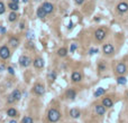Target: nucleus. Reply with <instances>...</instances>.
<instances>
[{
  "label": "nucleus",
  "mask_w": 128,
  "mask_h": 123,
  "mask_svg": "<svg viewBox=\"0 0 128 123\" xmlns=\"http://www.w3.org/2000/svg\"><path fill=\"white\" fill-rule=\"evenodd\" d=\"M15 102H16V100L12 97V95H11V94L8 95V97H7V103H8V104H14Z\"/></svg>",
  "instance_id": "27"
},
{
  "label": "nucleus",
  "mask_w": 128,
  "mask_h": 123,
  "mask_svg": "<svg viewBox=\"0 0 128 123\" xmlns=\"http://www.w3.org/2000/svg\"><path fill=\"white\" fill-rule=\"evenodd\" d=\"M17 17H18L17 14H16L15 11H12V12H10V14H9V17H8V20L12 22V21H15V20L17 19Z\"/></svg>",
  "instance_id": "25"
},
{
  "label": "nucleus",
  "mask_w": 128,
  "mask_h": 123,
  "mask_svg": "<svg viewBox=\"0 0 128 123\" xmlns=\"http://www.w3.org/2000/svg\"><path fill=\"white\" fill-rule=\"evenodd\" d=\"M102 52L104 55H112L115 53V47L112 44H104L102 47Z\"/></svg>",
  "instance_id": "6"
},
{
  "label": "nucleus",
  "mask_w": 128,
  "mask_h": 123,
  "mask_svg": "<svg viewBox=\"0 0 128 123\" xmlns=\"http://www.w3.org/2000/svg\"><path fill=\"white\" fill-rule=\"evenodd\" d=\"M127 72V66L125 65L124 63H118L116 66V73L118 75H124L125 73Z\"/></svg>",
  "instance_id": "7"
},
{
  "label": "nucleus",
  "mask_w": 128,
  "mask_h": 123,
  "mask_svg": "<svg viewBox=\"0 0 128 123\" xmlns=\"http://www.w3.org/2000/svg\"><path fill=\"white\" fill-rule=\"evenodd\" d=\"M70 28H72V22H70V24H69V29Z\"/></svg>",
  "instance_id": "40"
},
{
  "label": "nucleus",
  "mask_w": 128,
  "mask_h": 123,
  "mask_svg": "<svg viewBox=\"0 0 128 123\" xmlns=\"http://www.w3.org/2000/svg\"><path fill=\"white\" fill-rule=\"evenodd\" d=\"M0 33L5 34V33H6V28H5V27H0Z\"/></svg>",
  "instance_id": "36"
},
{
  "label": "nucleus",
  "mask_w": 128,
  "mask_h": 123,
  "mask_svg": "<svg viewBox=\"0 0 128 123\" xmlns=\"http://www.w3.org/2000/svg\"><path fill=\"white\" fill-rule=\"evenodd\" d=\"M74 1L77 5H82V3L84 2V0H74Z\"/></svg>",
  "instance_id": "34"
},
{
  "label": "nucleus",
  "mask_w": 128,
  "mask_h": 123,
  "mask_svg": "<svg viewBox=\"0 0 128 123\" xmlns=\"http://www.w3.org/2000/svg\"><path fill=\"white\" fill-rule=\"evenodd\" d=\"M33 92L34 94L37 95V96H43L45 94V86L41 83H36V84L33 86Z\"/></svg>",
  "instance_id": "2"
},
{
  "label": "nucleus",
  "mask_w": 128,
  "mask_h": 123,
  "mask_svg": "<svg viewBox=\"0 0 128 123\" xmlns=\"http://www.w3.org/2000/svg\"><path fill=\"white\" fill-rule=\"evenodd\" d=\"M98 70H99L100 72H103V70H106V65H104L103 63H100L99 66H98Z\"/></svg>",
  "instance_id": "31"
},
{
  "label": "nucleus",
  "mask_w": 128,
  "mask_h": 123,
  "mask_svg": "<svg viewBox=\"0 0 128 123\" xmlns=\"http://www.w3.org/2000/svg\"><path fill=\"white\" fill-rule=\"evenodd\" d=\"M23 2H24V3H27V2H28V0H23Z\"/></svg>",
  "instance_id": "41"
},
{
  "label": "nucleus",
  "mask_w": 128,
  "mask_h": 123,
  "mask_svg": "<svg viewBox=\"0 0 128 123\" xmlns=\"http://www.w3.org/2000/svg\"><path fill=\"white\" fill-rule=\"evenodd\" d=\"M19 27H20V29H24L25 28V24H24V22H20Z\"/></svg>",
  "instance_id": "37"
},
{
  "label": "nucleus",
  "mask_w": 128,
  "mask_h": 123,
  "mask_svg": "<svg viewBox=\"0 0 128 123\" xmlns=\"http://www.w3.org/2000/svg\"><path fill=\"white\" fill-rule=\"evenodd\" d=\"M3 70H7V67L5 65H0V72H3Z\"/></svg>",
  "instance_id": "35"
},
{
  "label": "nucleus",
  "mask_w": 128,
  "mask_h": 123,
  "mask_svg": "<svg viewBox=\"0 0 128 123\" xmlns=\"http://www.w3.org/2000/svg\"><path fill=\"white\" fill-rule=\"evenodd\" d=\"M104 93H106V89H104L103 87H99V88H97V91L94 92V97H100L101 95H103Z\"/></svg>",
  "instance_id": "20"
},
{
  "label": "nucleus",
  "mask_w": 128,
  "mask_h": 123,
  "mask_svg": "<svg viewBox=\"0 0 128 123\" xmlns=\"http://www.w3.org/2000/svg\"><path fill=\"white\" fill-rule=\"evenodd\" d=\"M18 112L16 109H14V107H9V109L7 110V115L9 116V118H15V116H17Z\"/></svg>",
  "instance_id": "18"
},
{
  "label": "nucleus",
  "mask_w": 128,
  "mask_h": 123,
  "mask_svg": "<svg viewBox=\"0 0 128 123\" xmlns=\"http://www.w3.org/2000/svg\"><path fill=\"white\" fill-rule=\"evenodd\" d=\"M7 72L9 73V74H11V75L15 74V70H14V68H12L11 66H8V67H7Z\"/></svg>",
  "instance_id": "32"
},
{
  "label": "nucleus",
  "mask_w": 128,
  "mask_h": 123,
  "mask_svg": "<svg viewBox=\"0 0 128 123\" xmlns=\"http://www.w3.org/2000/svg\"><path fill=\"white\" fill-rule=\"evenodd\" d=\"M47 119H49V121L51 123L58 122L61 119V112L58 111L57 109H55V107H52V109H50L49 112H47Z\"/></svg>",
  "instance_id": "1"
},
{
  "label": "nucleus",
  "mask_w": 128,
  "mask_h": 123,
  "mask_svg": "<svg viewBox=\"0 0 128 123\" xmlns=\"http://www.w3.org/2000/svg\"><path fill=\"white\" fill-rule=\"evenodd\" d=\"M80 115H81V112L79 109H72L70 111V116L72 119H79Z\"/></svg>",
  "instance_id": "17"
},
{
  "label": "nucleus",
  "mask_w": 128,
  "mask_h": 123,
  "mask_svg": "<svg viewBox=\"0 0 128 123\" xmlns=\"http://www.w3.org/2000/svg\"><path fill=\"white\" fill-rule=\"evenodd\" d=\"M106 106H103L102 104H97V105L94 106V111H96V113L98 114V115H104V113H106Z\"/></svg>",
  "instance_id": "8"
},
{
  "label": "nucleus",
  "mask_w": 128,
  "mask_h": 123,
  "mask_svg": "<svg viewBox=\"0 0 128 123\" xmlns=\"http://www.w3.org/2000/svg\"><path fill=\"white\" fill-rule=\"evenodd\" d=\"M6 11V7H5V3L3 2H1L0 1V15H2L3 12Z\"/></svg>",
  "instance_id": "28"
},
{
  "label": "nucleus",
  "mask_w": 128,
  "mask_h": 123,
  "mask_svg": "<svg viewBox=\"0 0 128 123\" xmlns=\"http://www.w3.org/2000/svg\"><path fill=\"white\" fill-rule=\"evenodd\" d=\"M117 83L119 85H125L127 83V78L124 76V75H119L118 77H117Z\"/></svg>",
  "instance_id": "22"
},
{
  "label": "nucleus",
  "mask_w": 128,
  "mask_h": 123,
  "mask_svg": "<svg viewBox=\"0 0 128 123\" xmlns=\"http://www.w3.org/2000/svg\"><path fill=\"white\" fill-rule=\"evenodd\" d=\"M11 2H15V3H18V2H19V0H11Z\"/></svg>",
  "instance_id": "38"
},
{
  "label": "nucleus",
  "mask_w": 128,
  "mask_h": 123,
  "mask_svg": "<svg viewBox=\"0 0 128 123\" xmlns=\"http://www.w3.org/2000/svg\"><path fill=\"white\" fill-rule=\"evenodd\" d=\"M102 105L106 106L107 109H110L114 106V102L110 97H104V99H102Z\"/></svg>",
  "instance_id": "13"
},
{
  "label": "nucleus",
  "mask_w": 128,
  "mask_h": 123,
  "mask_svg": "<svg viewBox=\"0 0 128 123\" xmlns=\"http://www.w3.org/2000/svg\"><path fill=\"white\" fill-rule=\"evenodd\" d=\"M10 55H11V53H10L9 47H7V46H1L0 47V58L1 59H8Z\"/></svg>",
  "instance_id": "4"
},
{
  "label": "nucleus",
  "mask_w": 128,
  "mask_h": 123,
  "mask_svg": "<svg viewBox=\"0 0 128 123\" xmlns=\"http://www.w3.org/2000/svg\"><path fill=\"white\" fill-rule=\"evenodd\" d=\"M127 99H128V93H127Z\"/></svg>",
  "instance_id": "42"
},
{
  "label": "nucleus",
  "mask_w": 128,
  "mask_h": 123,
  "mask_svg": "<svg viewBox=\"0 0 128 123\" xmlns=\"http://www.w3.org/2000/svg\"><path fill=\"white\" fill-rule=\"evenodd\" d=\"M8 44L11 46L12 48H17L18 45H19V39L16 38V37H11V38L9 39V41H8Z\"/></svg>",
  "instance_id": "15"
},
{
  "label": "nucleus",
  "mask_w": 128,
  "mask_h": 123,
  "mask_svg": "<svg viewBox=\"0 0 128 123\" xmlns=\"http://www.w3.org/2000/svg\"><path fill=\"white\" fill-rule=\"evenodd\" d=\"M33 64H34V66H35L36 68H43L44 65H45V62H44L43 58L37 57V58H35V59H34Z\"/></svg>",
  "instance_id": "11"
},
{
  "label": "nucleus",
  "mask_w": 128,
  "mask_h": 123,
  "mask_svg": "<svg viewBox=\"0 0 128 123\" xmlns=\"http://www.w3.org/2000/svg\"><path fill=\"white\" fill-rule=\"evenodd\" d=\"M106 30H104L103 28H99L97 29L96 32H94V37H96V39H97L98 41H102L104 38H106Z\"/></svg>",
  "instance_id": "5"
},
{
  "label": "nucleus",
  "mask_w": 128,
  "mask_h": 123,
  "mask_svg": "<svg viewBox=\"0 0 128 123\" xmlns=\"http://www.w3.org/2000/svg\"><path fill=\"white\" fill-rule=\"evenodd\" d=\"M36 14H37V17H38V18H44L46 15H47V14L45 12V10L43 9V7L37 8V12H36Z\"/></svg>",
  "instance_id": "21"
},
{
  "label": "nucleus",
  "mask_w": 128,
  "mask_h": 123,
  "mask_svg": "<svg viewBox=\"0 0 128 123\" xmlns=\"http://www.w3.org/2000/svg\"><path fill=\"white\" fill-rule=\"evenodd\" d=\"M47 80H49L50 83H53L54 81L56 80V72L55 70H51V72L49 73V75H47Z\"/></svg>",
  "instance_id": "19"
},
{
  "label": "nucleus",
  "mask_w": 128,
  "mask_h": 123,
  "mask_svg": "<svg viewBox=\"0 0 128 123\" xmlns=\"http://www.w3.org/2000/svg\"><path fill=\"white\" fill-rule=\"evenodd\" d=\"M26 36H27V38H28L29 40H31V39H34L35 35H34V33H33V32H28V33H27Z\"/></svg>",
  "instance_id": "30"
},
{
  "label": "nucleus",
  "mask_w": 128,
  "mask_h": 123,
  "mask_svg": "<svg viewBox=\"0 0 128 123\" xmlns=\"http://www.w3.org/2000/svg\"><path fill=\"white\" fill-rule=\"evenodd\" d=\"M22 123H34V120L30 116H25V118H23Z\"/></svg>",
  "instance_id": "26"
},
{
  "label": "nucleus",
  "mask_w": 128,
  "mask_h": 123,
  "mask_svg": "<svg viewBox=\"0 0 128 123\" xmlns=\"http://www.w3.org/2000/svg\"><path fill=\"white\" fill-rule=\"evenodd\" d=\"M71 80H72V82H74V83H79V82H81V80H82V75H81L80 72H73L72 75H71Z\"/></svg>",
  "instance_id": "10"
},
{
  "label": "nucleus",
  "mask_w": 128,
  "mask_h": 123,
  "mask_svg": "<svg viewBox=\"0 0 128 123\" xmlns=\"http://www.w3.org/2000/svg\"><path fill=\"white\" fill-rule=\"evenodd\" d=\"M9 123H17V121H16V120H10Z\"/></svg>",
  "instance_id": "39"
},
{
  "label": "nucleus",
  "mask_w": 128,
  "mask_h": 123,
  "mask_svg": "<svg viewBox=\"0 0 128 123\" xmlns=\"http://www.w3.org/2000/svg\"><path fill=\"white\" fill-rule=\"evenodd\" d=\"M77 48V45L75 43H73V44H71V47H70V53H74L75 52V49Z\"/></svg>",
  "instance_id": "29"
},
{
  "label": "nucleus",
  "mask_w": 128,
  "mask_h": 123,
  "mask_svg": "<svg viewBox=\"0 0 128 123\" xmlns=\"http://www.w3.org/2000/svg\"><path fill=\"white\" fill-rule=\"evenodd\" d=\"M98 52H99V51H98V48H97V49H96V48H91V49L89 51V54H90V55H93V54L98 53Z\"/></svg>",
  "instance_id": "33"
},
{
  "label": "nucleus",
  "mask_w": 128,
  "mask_h": 123,
  "mask_svg": "<svg viewBox=\"0 0 128 123\" xmlns=\"http://www.w3.org/2000/svg\"><path fill=\"white\" fill-rule=\"evenodd\" d=\"M117 10L120 14H125L128 11V3L127 2H119L117 5Z\"/></svg>",
  "instance_id": "9"
},
{
  "label": "nucleus",
  "mask_w": 128,
  "mask_h": 123,
  "mask_svg": "<svg viewBox=\"0 0 128 123\" xmlns=\"http://www.w3.org/2000/svg\"><path fill=\"white\" fill-rule=\"evenodd\" d=\"M42 7H43V9L45 10L46 14H52V12L54 11V6L52 5L51 2H44Z\"/></svg>",
  "instance_id": "12"
},
{
  "label": "nucleus",
  "mask_w": 128,
  "mask_h": 123,
  "mask_svg": "<svg viewBox=\"0 0 128 123\" xmlns=\"http://www.w3.org/2000/svg\"><path fill=\"white\" fill-rule=\"evenodd\" d=\"M8 7H9V9H11L12 11H17V10L19 9L18 3H15V2H10L9 5H8Z\"/></svg>",
  "instance_id": "24"
},
{
  "label": "nucleus",
  "mask_w": 128,
  "mask_h": 123,
  "mask_svg": "<svg viewBox=\"0 0 128 123\" xmlns=\"http://www.w3.org/2000/svg\"><path fill=\"white\" fill-rule=\"evenodd\" d=\"M65 96L68 97L69 100H74L75 97H77V92H75L74 89L70 88V89H68V91H66V93H65Z\"/></svg>",
  "instance_id": "16"
},
{
  "label": "nucleus",
  "mask_w": 128,
  "mask_h": 123,
  "mask_svg": "<svg viewBox=\"0 0 128 123\" xmlns=\"http://www.w3.org/2000/svg\"><path fill=\"white\" fill-rule=\"evenodd\" d=\"M10 94L12 95V97H14L15 100H16V102L19 101V100L22 99V92H20L18 88H15L14 91H12L11 93H10Z\"/></svg>",
  "instance_id": "14"
},
{
  "label": "nucleus",
  "mask_w": 128,
  "mask_h": 123,
  "mask_svg": "<svg viewBox=\"0 0 128 123\" xmlns=\"http://www.w3.org/2000/svg\"><path fill=\"white\" fill-rule=\"evenodd\" d=\"M33 63V60L30 59L29 56H26V55H22L19 57V65L22 67H28L30 64Z\"/></svg>",
  "instance_id": "3"
},
{
  "label": "nucleus",
  "mask_w": 128,
  "mask_h": 123,
  "mask_svg": "<svg viewBox=\"0 0 128 123\" xmlns=\"http://www.w3.org/2000/svg\"><path fill=\"white\" fill-rule=\"evenodd\" d=\"M57 55L60 56V57H65V56L68 55V49L64 48V47L60 48V49L57 51Z\"/></svg>",
  "instance_id": "23"
}]
</instances>
